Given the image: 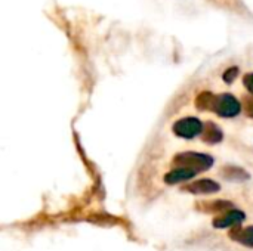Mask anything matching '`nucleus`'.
<instances>
[{
    "mask_svg": "<svg viewBox=\"0 0 253 251\" xmlns=\"http://www.w3.org/2000/svg\"><path fill=\"white\" fill-rule=\"evenodd\" d=\"M239 75V68L237 67H230L225 72H224V81L225 83H233L234 81V78Z\"/></svg>",
    "mask_w": 253,
    "mask_h": 251,
    "instance_id": "12",
    "label": "nucleus"
},
{
    "mask_svg": "<svg viewBox=\"0 0 253 251\" xmlns=\"http://www.w3.org/2000/svg\"><path fill=\"white\" fill-rule=\"evenodd\" d=\"M196 175H197L196 172L188 170V169H173L172 172H169L165 176V182L169 183V185H176V183H181V182L193 179Z\"/></svg>",
    "mask_w": 253,
    "mask_h": 251,
    "instance_id": "9",
    "label": "nucleus"
},
{
    "mask_svg": "<svg viewBox=\"0 0 253 251\" xmlns=\"http://www.w3.org/2000/svg\"><path fill=\"white\" fill-rule=\"evenodd\" d=\"M245 213L240 210H230L225 212L222 215H219L218 217L213 219V226L218 229H225V228H236L240 226V223L245 220Z\"/></svg>",
    "mask_w": 253,
    "mask_h": 251,
    "instance_id": "4",
    "label": "nucleus"
},
{
    "mask_svg": "<svg viewBox=\"0 0 253 251\" xmlns=\"http://www.w3.org/2000/svg\"><path fill=\"white\" fill-rule=\"evenodd\" d=\"M219 189H221V185L211 179H200L190 185L182 186V191L190 192V194H215V192H219Z\"/></svg>",
    "mask_w": 253,
    "mask_h": 251,
    "instance_id": "5",
    "label": "nucleus"
},
{
    "mask_svg": "<svg viewBox=\"0 0 253 251\" xmlns=\"http://www.w3.org/2000/svg\"><path fill=\"white\" fill-rule=\"evenodd\" d=\"M243 108H245L246 114L253 118V96H245V99H243Z\"/></svg>",
    "mask_w": 253,
    "mask_h": 251,
    "instance_id": "13",
    "label": "nucleus"
},
{
    "mask_svg": "<svg viewBox=\"0 0 253 251\" xmlns=\"http://www.w3.org/2000/svg\"><path fill=\"white\" fill-rule=\"evenodd\" d=\"M243 83H245V87H246V89H248V90H249V92L253 95V72L245 75Z\"/></svg>",
    "mask_w": 253,
    "mask_h": 251,
    "instance_id": "14",
    "label": "nucleus"
},
{
    "mask_svg": "<svg viewBox=\"0 0 253 251\" xmlns=\"http://www.w3.org/2000/svg\"><path fill=\"white\" fill-rule=\"evenodd\" d=\"M222 138H224V135H222V130L218 124H215L212 121L205 124L203 132H202V141L203 142L213 145V143H219L222 141Z\"/></svg>",
    "mask_w": 253,
    "mask_h": 251,
    "instance_id": "7",
    "label": "nucleus"
},
{
    "mask_svg": "<svg viewBox=\"0 0 253 251\" xmlns=\"http://www.w3.org/2000/svg\"><path fill=\"white\" fill-rule=\"evenodd\" d=\"M213 101H215V95L213 93H211V92H202L196 98V107L200 111H212Z\"/></svg>",
    "mask_w": 253,
    "mask_h": 251,
    "instance_id": "11",
    "label": "nucleus"
},
{
    "mask_svg": "<svg viewBox=\"0 0 253 251\" xmlns=\"http://www.w3.org/2000/svg\"><path fill=\"white\" fill-rule=\"evenodd\" d=\"M215 160L208 154L200 152H181L176 154L172 160V166L175 169H188L196 173L206 172L213 166Z\"/></svg>",
    "mask_w": 253,
    "mask_h": 251,
    "instance_id": "1",
    "label": "nucleus"
},
{
    "mask_svg": "<svg viewBox=\"0 0 253 251\" xmlns=\"http://www.w3.org/2000/svg\"><path fill=\"white\" fill-rule=\"evenodd\" d=\"M212 111H215L218 115L225 117V118H231L240 114L242 111V105L240 102L230 93H224V95H215V101H213V107Z\"/></svg>",
    "mask_w": 253,
    "mask_h": 251,
    "instance_id": "2",
    "label": "nucleus"
},
{
    "mask_svg": "<svg viewBox=\"0 0 253 251\" xmlns=\"http://www.w3.org/2000/svg\"><path fill=\"white\" fill-rule=\"evenodd\" d=\"M221 175L227 179V180H233V182H243L249 179V173L240 167H234V166H228L225 169H222Z\"/></svg>",
    "mask_w": 253,
    "mask_h": 251,
    "instance_id": "10",
    "label": "nucleus"
},
{
    "mask_svg": "<svg viewBox=\"0 0 253 251\" xmlns=\"http://www.w3.org/2000/svg\"><path fill=\"white\" fill-rule=\"evenodd\" d=\"M230 238L233 241H237L246 247H253V226L249 228H242L236 226L230 231Z\"/></svg>",
    "mask_w": 253,
    "mask_h": 251,
    "instance_id": "8",
    "label": "nucleus"
},
{
    "mask_svg": "<svg viewBox=\"0 0 253 251\" xmlns=\"http://www.w3.org/2000/svg\"><path fill=\"white\" fill-rule=\"evenodd\" d=\"M203 127L205 124H202V121L196 117H185V118H181L178 120L172 130L176 136L179 138H184V139H193L199 135H202L203 132Z\"/></svg>",
    "mask_w": 253,
    "mask_h": 251,
    "instance_id": "3",
    "label": "nucleus"
},
{
    "mask_svg": "<svg viewBox=\"0 0 253 251\" xmlns=\"http://www.w3.org/2000/svg\"><path fill=\"white\" fill-rule=\"evenodd\" d=\"M197 210L203 212V213H209V215H222L225 212H230L233 209V204L230 201H222V200H218V201H200L197 203L196 206Z\"/></svg>",
    "mask_w": 253,
    "mask_h": 251,
    "instance_id": "6",
    "label": "nucleus"
}]
</instances>
